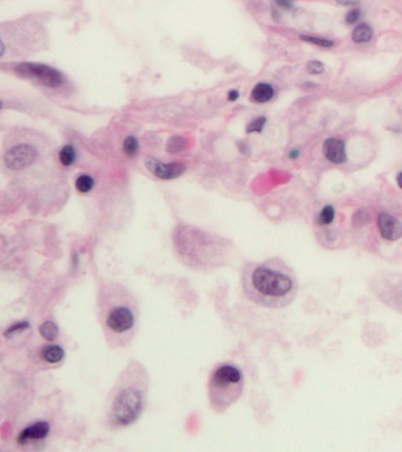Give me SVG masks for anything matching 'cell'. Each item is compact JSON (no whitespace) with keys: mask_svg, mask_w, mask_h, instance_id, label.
Segmentation results:
<instances>
[{"mask_svg":"<svg viewBox=\"0 0 402 452\" xmlns=\"http://www.w3.org/2000/svg\"><path fill=\"white\" fill-rule=\"evenodd\" d=\"M301 39L304 41H308L310 44L321 46V47H332L334 45V41L324 39V38H317V37H308V36H301Z\"/></svg>","mask_w":402,"mask_h":452,"instance_id":"obj_20","label":"cell"},{"mask_svg":"<svg viewBox=\"0 0 402 452\" xmlns=\"http://www.w3.org/2000/svg\"><path fill=\"white\" fill-rule=\"evenodd\" d=\"M93 185H94V181L90 177V175L86 174L79 175L77 181H76V187H77V190L82 193L89 192V191H91V189L93 187Z\"/></svg>","mask_w":402,"mask_h":452,"instance_id":"obj_18","label":"cell"},{"mask_svg":"<svg viewBox=\"0 0 402 452\" xmlns=\"http://www.w3.org/2000/svg\"><path fill=\"white\" fill-rule=\"evenodd\" d=\"M298 156H300V150H293L292 152L289 153V157L292 159H296V158H298Z\"/></svg>","mask_w":402,"mask_h":452,"instance_id":"obj_28","label":"cell"},{"mask_svg":"<svg viewBox=\"0 0 402 452\" xmlns=\"http://www.w3.org/2000/svg\"><path fill=\"white\" fill-rule=\"evenodd\" d=\"M14 72L21 78L33 79L48 87H59L64 83V76L58 70L44 64L24 63L18 65Z\"/></svg>","mask_w":402,"mask_h":452,"instance_id":"obj_4","label":"cell"},{"mask_svg":"<svg viewBox=\"0 0 402 452\" xmlns=\"http://www.w3.org/2000/svg\"><path fill=\"white\" fill-rule=\"evenodd\" d=\"M244 374L235 364L220 363L209 374L206 391L209 407L217 415H223L242 397Z\"/></svg>","mask_w":402,"mask_h":452,"instance_id":"obj_2","label":"cell"},{"mask_svg":"<svg viewBox=\"0 0 402 452\" xmlns=\"http://www.w3.org/2000/svg\"><path fill=\"white\" fill-rule=\"evenodd\" d=\"M59 160L64 166H70L76 160V150L72 145H65L59 152Z\"/></svg>","mask_w":402,"mask_h":452,"instance_id":"obj_14","label":"cell"},{"mask_svg":"<svg viewBox=\"0 0 402 452\" xmlns=\"http://www.w3.org/2000/svg\"><path fill=\"white\" fill-rule=\"evenodd\" d=\"M336 2H338L339 4H341V5H346V6L355 5V4H359V0H336Z\"/></svg>","mask_w":402,"mask_h":452,"instance_id":"obj_26","label":"cell"},{"mask_svg":"<svg viewBox=\"0 0 402 452\" xmlns=\"http://www.w3.org/2000/svg\"><path fill=\"white\" fill-rule=\"evenodd\" d=\"M145 386L147 384L141 374L138 382L126 385L114 398L112 416L118 425L128 426L139 418L145 403Z\"/></svg>","mask_w":402,"mask_h":452,"instance_id":"obj_3","label":"cell"},{"mask_svg":"<svg viewBox=\"0 0 402 452\" xmlns=\"http://www.w3.org/2000/svg\"><path fill=\"white\" fill-rule=\"evenodd\" d=\"M4 53H5V46H4V43L0 39V57H3Z\"/></svg>","mask_w":402,"mask_h":452,"instance_id":"obj_29","label":"cell"},{"mask_svg":"<svg viewBox=\"0 0 402 452\" xmlns=\"http://www.w3.org/2000/svg\"><path fill=\"white\" fill-rule=\"evenodd\" d=\"M377 228L382 239L387 241H396L401 238L402 226L396 217L387 212H381L377 217Z\"/></svg>","mask_w":402,"mask_h":452,"instance_id":"obj_7","label":"cell"},{"mask_svg":"<svg viewBox=\"0 0 402 452\" xmlns=\"http://www.w3.org/2000/svg\"><path fill=\"white\" fill-rule=\"evenodd\" d=\"M123 148H124L125 155L130 157V158H132V157H135L137 155V152H138V148H139L138 141H137L135 137L130 136L124 140Z\"/></svg>","mask_w":402,"mask_h":452,"instance_id":"obj_19","label":"cell"},{"mask_svg":"<svg viewBox=\"0 0 402 452\" xmlns=\"http://www.w3.org/2000/svg\"><path fill=\"white\" fill-rule=\"evenodd\" d=\"M334 218H335L334 208H333V206H330V205L324 206L322 211L320 212L319 217H317V224L321 225V226L329 225V224L333 223Z\"/></svg>","mask_w":402,"mask_h":452,"instance_id":"obj_17","label":"cell"},{"mask_svg":"<svg viewBox=\"0 0 402 452\" xmlns=\"http://www.w3.org/2000/svg\"><path fill=\"white\" fill-rule=\"evenodd\" d=\"M266 121L267 120L264 117H259V118H257V119L252 120L250 124H248V126H247V132L248 133H251V132L261 133L263 128H264V125H266Z\"/></svg>","mask_w":402,"mask_h":452,"instance_id":"obj_21","label":"cell"},{"mask_svg":"<svg viewBox=\"0 0 402 452\" xmlns=\"http://www.w3.org/2000/svg\"><path fill=\"white\" fill-rule=\"evenodd\" d=\"M147 166L151 173H154L156 177L160 179H164V181L177 178L185 171V166L179 163L163 164L156 159H148Z\"/></svg>","mask_w":402,"mask_h":452,"instance_id":"obj_8","label":"cell"},{"mask_svg":"<svg viewBox=\"0 0 402 452\" xmlns=\"http://www.w3.org/2000/svg\"><path fill=\"white\" fill-rule=\"evenodd\" d=\"M50 431V425L46 422H39L26 428L24 431L19 436L18 442L20 444H25L29 440H37L43 439L46 437Z\"/></svg>","mask_w":402,"mask_h":452,"instance_id":"obj_10","label":"cell"},{"mask_svg":"<svg viewBox=\"0 0 402 452\" xmlns=\"http://www.w3.org/2000/svg\"><path fill=\"white\" fill-rule=\"evenodd\" d=\"M252 98L257 103H267L274 97V89L269 84H257L251 92Z\"/></svg>","mask_w":402,"mask_h":452,"instance_id":"obj_11","label":"cell"},{"mask_svg":"<svg viewBox=\"0 0 402 452\" xmlns=\"http://www.w3.org/2000/svg\"><path fill=\"white\" fill-rule=\"evenodd\" d=\"M242 289L249 300L266 309H283L295 300L298 281L285 260L273 257L249 263L242 271Z\"/></svg>","mask_w":402,"mask_h":452,"instance_id":"obj_1","label":"cell"},{"mask_svg":"<svg viewBox=\"0 0 402 452\" xmlns=\"http://www.w3.org/2000/svg\"><path fill=\"white\" fill-rule=\"evenodd\" d=\"M41 357L44 358V361H46L49 363H58L63 359L64 357V350L60 346L57 345H51V346H46L41 352Z\"/></svg>","mask_w":402,"mask_h":452,"instance_id":"obj_13","label":"cell"},{"mask_svg":"<svg viewBox=\"0 0 402 452\" xmlns=\"http://www.w3.org/2000/svg\"><path fill=\"white\" fill-rule=\"evenodd\" d=\"M237 98H239V92H237V91H230V92H229V94H228V101L235 102Z\"/></svg>","mask_w":402,"mask_h":452,"instance_id":"obj_27","label":"cell"},{"mask_svg":"<svg viewBox=\"0 0 402 452\" xmlns=\"http://www.w3.org/2000/svg\"><path fill=\"white\" fill-rule=\"evenodd\" d=\"M275 2H276L277 5H278L279 7H282V9L290 10V9H292V7H293L292 0H275Z\"/></svg>","mask_w":402,"mask_h":452,"instance_id":"obj_25","label":"cell"},{"mask_svg":"<svg viewBox=\"0 0 402 452\" xmlns=\"http://www.w3.org/2000/svg\"><path fill=\"white\" fill-rule=\"evenodd\" d=\"M136 323V316L135 311L131 306L128 305H122L114 308L112 311L110 312V315L106 319V324L116 333L120 335H124V333H129L133 330Z\"/></svg>","mask_w":402,"mask_h":452,"instance_id":"obj_5","label":"cell"},{"mask_svg":"<svg viewBox=\"0 0 402 452\" xmlns=\"http://www.w3.org/2000/svg\"><path fill=\"white\" fill-rule=\"evenodd\" d=\"M186 146V140L179 136L171 137L167 143V151L169 153H178Z\"/></svg>","mask_w":402,"mask_h":452,"instance_id":"obj_15","label":"cell"},{"mask_svg":"<svg viewBox=\"0 0 402 452\" xmlns=\"http://www.w3.org/2000/svg\"><path fill=\"white\" fill-rule=\"evenodd\" d=\"M39 332L43 338L48 340H53L58 336V328L53 321H45L44 324H41L39 328Z\"/></svg>","mask_w":402,"mask_h":452,"instance_id":"obj_16","label":"cell"},{"mask_svg":"<svg viewBox=\"0 0 402 452\" xmlns=\"http://www.w3.org/2000/svg\"><path fill=\"white\" fill-rule=\"evenodd\" d=\"M28 328H30V324L28 323V321H21V323H17V324L12 325V327H11V328L7 329V331L5 332V336L6 337H10V336L14 335V333L21 332V331L26 330V329H28Z\"/></svg>","mask_w":402,"mask_h":452,"instance_id":"obj_22","label":"cell"},{"mask_svg":"<svg viewBox=\"0 0 402 452\" xmlns=\"http://www.w3.org/2000/svg\"><path fill=\"white\" fill-rule=\"evenodd\" d=\"M360 15H361V11H360V10H358V9L350 10L349 12H348L347 17H346L347 24H349V25L354 24L355 21H358L359 19H360Z\"/></svg>","mask_w":402,"mask_h":452,"instance_id":"obj_24","label":"cell"},{"mask_svg":"<svg viewBox=\"0 0 402 452\" xmlns=\"http://www.w3.org/2000/svg\"><path fill=\"white\" fill-rule=\"evenodd\" d=\"M323 153L325 158L330 160L332 163L341 164L347 160L346 150H344V143L342 140L330 138L327 139L323 144Z\"/></svg>","mask_w":402,"mask_h":452,"instance_id":"obj_9","label":"cell"},{"mask_svg":"<svg viewBox=\"0 0 402 452\" xmlns=\"http://www.w3.org/2000/svg\"><path fill=\"white\" fill-rule=\"evenodd\" d=\"M371 37H373V30L370 29V26L366 24L356 26L355 30L353 31V34H351L353 40L358 44L367 43V41H369L371 39Z\"/></svg>","mask_w":402,"mask_h":452,"instance_id":"obj_12","label":"cell"},{"mask_svg":"<svg viewBox=\"0 0 402 452\" xmlns=\"http://www.w3.org/2000/svg\"><path fill=\"white\" fill-rule=\"evenodd\" d=\"M38 153L36 148L30 145H17L10 148L5 155V165L10 170L19 171L24 170L34 163L37 159Z\"/></svg>","mask_w":402,"mask_h":452,"instance_id":"obj_6","label":"cell"},{"mask_svg":"<svg viewBox=\"0 0 402 452\" xmlns=\"http://www.w3.org/2000/svg\"><path fill=\"white\" fill-rule=\"evenodd\" d=\"M323 68H324L323 64L320 63V61H316V60L309 61V63L307 64V71L312 74L321 73V72H323Z\"/></svg>","mask_w":402,"mask_h":452,"instance_id":"obj_23","label":"cell"},{"mask_svg":"<svg viewBox=\"0 0 402 452\" xmlns=\"http://www.w3.org/2000/svg\"><path fill=\"white\" fill-rule=\"evenodd\" d=\"M2 109H3V103L0 102V110H2Z\"/></svg>","mask_w":402,"mask_h":452,"instance_id":"obj_30","label":"cell"}]
</instances>
